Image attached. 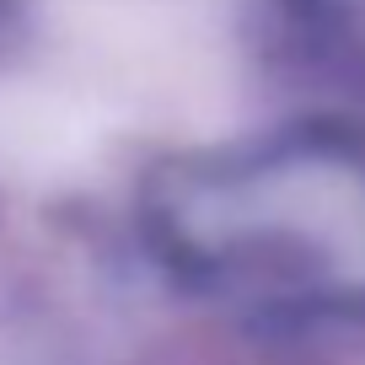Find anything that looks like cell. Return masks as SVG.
<instances>
[{"mask_svg": "<svg viewBox=\"0 0 365 365\" xmlns=\"http://www.w3.org/2000/svg\"><path fill=\"white\" fill-rule=\"evenodd\" d=\"M140 231L167 274L263 322H365V145L344 129L156 161Z\"/></svg>", "mask_w": 365, "mask_h": 365, "instance_id": "cell-1", "label": "cell"}]
</instances>
